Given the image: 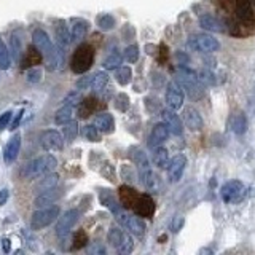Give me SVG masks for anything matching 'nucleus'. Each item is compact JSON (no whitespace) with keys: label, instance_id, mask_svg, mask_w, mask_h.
Listing matches in <instances>:
<instances>
[{"label":"nucleus","instance_id":"1a4fd4ad","mask_svg":"<svg viewBox=\"0 0 255 255\" xmlns=\"http://www.w3.org/2000/svg\"><path fill=\"white\" fill-rule=\"evenodd\" d=\"M188 45L196 51H203V53H214L220 48V43L217 38H214L212 35L207 34H199L190 37Z\"/></svg>","mask_w":255,"mask_h":255},{"label":"nucleus","instance_id":"4468645a","mask_svg":"<svg viewBox=\"0 0 255 255\" xmlns=\"http://www.w3.org/2000/svg\"><path fill=\"white\" fill-rule=\"evenodd\" d=\"M166 104L172 110H179L183 106V88L177 82H171L166 90Z\"/></svg>","mask_w":255,"mask_h":255},{"label":"nucleus","instance_id":"f704fd0d","mask_svg":"<svg viewBox=\"0 0 255 255\" xmlns=\"http://www.w3.org/2000/svg\"><path fill=\"white\" fill-rule=\"evenodd\" d=\"M122 61H123L122 53H120V51H112V53L107 56V58L104 59L102 66H104V69H106V70H115V69L120 67V64H122Z\"/></svg>","mask_w":255,"mask_h":255},{"label":"nucleus","instance_id":"2f4dec72","mask_svg":"<svg viewBox=\"0 0 255 255\" xmlns=\"http://www.w3.org/2000/svg\"><path fill=\"white\" fill-rule=\"evenodd\" d=\"M72 115H74V107L64 104V106L58 112H56L54 123L56 125H66L67 122H70V120H72Z\"/></svg>","mask_w":255,"mask_h":255},{"label":"nucleus","instance_id":"6ab92c4d","mask_svg":"<svg viewBox=\"0 0 255 255\" xmlns=\"http://www.w3.org/2000/svg\"><path fill=\"white\" fill-rule=\"evenodd\" d=\"M167 135H169V129H167V126L164 123L155 125L148 135V147L150 148L159 147L161 143H164L167 140Z\"/></svg>","mask_w":255,"mask_h":255},{"label":"nucleus","instance_id":"412c9836","mask_svg":"<svg viewBox=\"0 0 255 255\" xmlns=\"http://www.w3.org/2000/svg\"><path fill=\"white\" fill-rule=\"evenodd\" d=\"M61 198V191L58 188H51V190H46V191H42V193H38V196L35 198V207L37 209H42V207H50L53 206L58 199Z\"/></svg>","mask_w":255,"mask_h":255},{"label":"nucleus","instance_id":"ddd939ff","mask_svg":"<svg viewBox=\"0 0 255 255\" xmlns=\"http://www.w3.org/2000/svg\"><path fill=\"white\" fill-rule=\"evenodd\" d=\"M132 211L135 212V215H139V217H145V219H150L153 217L155 214V201L153 198L150 195L143 193V195H139L137 201H135Z\"/></svg>","mask_w":255,"mask_h":255},{"label":"nucleus","instance_id":"aec40b11","mask_svg":"<svg viewBox=\"0 0 255 255\" xmlns=\"http://www.w3.org/2000/svg\"><path fill=\"white\" fill-rule=\"evenodd\" d=\"M19 150H21V134L16 132L13 137L6 142V145L3 148V159L5 163H13L16 158L19 155Z\"/></svg>","mask_w":255,"mask_h":255},{"label":"nucleus","instance_id":"de8ad7c7","mask_svg":"<svg viewBox=\"0 0 255 255\" xmlns=\"http://www.w3.org/2000/svg\"><path fill=\"white\" fill-rule=\"evenodd\" d=\"M40 80H42V70L40 69H29V72H27V82H30V83H38Z\"/></svg>","mask_w":255,"mask_h":255},{"label":"nucleus","instance_id":"f03ea898","mask_svg":"<svg viewBox=\"0 0 255 255\" xmlns=\"http://www.w3.org/2000/svg\"><path fill=\"white\" fill-rule=\"evenodd\" d=\"M56 166H58V159H56L53 155H42L35 159H32V161H29L22 167L21 177L26 180L42 179L43 175L53 172L56 169Z\"/></svg>","mask_w":255,"mask_h":255},{"label":"nucleus","instance_id":"13d9d810","mask_svg":"<svg viewBox=\"0 0 255 255\" xmlns=\"http://www.w3.org/2000/svg\"><path fill=\"white\" fill-rule=\"evenodd\" d=\"M2 249L5 252H10V239H3V241H2Z\"/></svg>","mask_w":255,"mask_h":255},{"label":"nucleus","instance_id":"bb28decb","mask_svg":"<svg viewBox=\"0 0 255 255\" xmlns=\"http://www.w3.org/2000/svg\"><path fill=\"white\" fill-rule=\"evenodd\" d=\"M99 199H101V204H102V206H106L107 209H109L112 214H114V215H115L120 209H123L122 203H118V201H117V198H115L114 195H112L109 190L101 191Z\"/></svg>","mask_w":255,"mask_h":255},{"label":"nucleus","instance_id":"9b49d317","mask_svg":"<svg viewBox=\"0 0 255 255\" xmlns=\"http://www.w3.org/2000/svg\"><path fill=\"white\" fill-rule=\"evenodd\" d=\"M40 143L46 151H51V153H58L64 147V137L54 129H48L43 131L40 135Z\"/></svg>","mask_w":255,"mask_h":255},{"label":"nucleus","instance_id":"dca6fc26","mask_svg":"<svg viewBox=\"0 0 255 255\" xmlns=\"http://www.w3.org/2000/svg\"><path fill=\"white\" fill-rule=\"evenodd\" d=\"M161 117H163V122L164 125L167 126V129H169V132L175 134V135H180L183 132V125L180 122L179 115L175 114V110L172 109H166L161 112Z\"/></svg>","mask_w":255,"mask_h":255},{"label":"nucleus","instance_id":"c85d7f7f","mask_svg":"<svg viewBox=\"0 0 255 255\" xmlns=\"http://www.w3.org/2000/svg\"><path fill=\"white\" fill-rule=\"evenodd\" d=\"M42 61H43L42 54H40V51L34 45H32L27 48V51H26V58H24V61H22V67H35V66H38V64H42Z\"/></svg>","mask_w":255,"mask_h":255},{"label":"nucleus","instance_id":"603ef678","mask_svg":"<svg viewBox=\"0 0 255 255\" xmlns=\"http://www.w3.org/2000/svg\"><path fill=\"white\" fill-rule=\"evenodd\" d=\"M122 175H123V179H125V180H134V172L129 171V166H123Z\"/></svg>","mask_w":255,"mask_h":255},{"label":"nucleus","instance_id":"9d476101","mask_svg":"<svg viewBox=\"0 0 255 255\" xmlns=\"http://www.w3.org/2000/svg\"><path fill=\"white\" fill-rule=\"evenodd\" d=\"M80 219V212L77 209H69L64 212L61 217H58V223H56V235L59 238H64L70 233V230L77 225Z\"/></svg>","mask_w":255,"mask_h":255},{"label":"nucleus","instance_id":"a18cd8bd","mask_svg":"<svg viewBox=\"0 0 255 255\" xmlns=\"http://www.w3.org/2000/svg\"><path fill=\"white\" fill-rule=\"evenodd\" d=\"M88 243V236L85 231H78V233L75 235L74 238V244H72V249L77 251V249H82V247H85Z\"/></svg>","mask_w":255,"mask_h":255},{"label":"nucleus","instance_id":"6e6d98bb","mask_svg":"<svg viewBox=\"0 0 255 255\" xmlns=\"http://www.w3.org/2000/svg\"><path fill=\"white\" fill-rule=\"evenodd\" d=\"M22 117H24V110H19V112H18V115H16V118L13 120V123H11V129H16V128L19 126Z\"/></svg>","mask_w":255,"mask_h":255},{"label":"nucleus","instance_id":"39448f33","mask_svg":"<svg viewBox=\"0 0 255 255\" xmlns=\"http://www.w3.org/2000/svg\"><path fill=\"white\" fill-rule=\"evenodd\" d=\"M59 206H50V207H42V209H37L34 214H32L30 219V230L34 231H40L46 227H50L51 223L59 217Z\"/></svg>","mask_w":255,"mask_h":255},{"label":"nucleus","instance_id":"37998d69","mask_svg":"<svg viewBox=\"0 0 255 255\" xmlns=\"http://www.w3.org/2000/svg\"><path fill=\"white\" fill-rule=\"evenodd\" d=\"M82 101H83V98H82V94H80V91H72L64 98V104H67V106H72V107L80 106Z\"/></svg>","mask_w":255,"mask_h":255},{"label":"nucleus","instance_id":"a211bd4d","mask_svg":"<svg viewBox=\"0 0 255 255\" xmlns=\"http://www.w3.org/2000/svg\"><path fill=\"white\" fill-rule=\"evenodd\" d=\"M187 166V158L183 155L175 156L172 161L167 164V177H169L171 182H179L183 171H185Z\"/></svg>","mask_w":255,"mask_h":255},{"label":"nucleus","instance_id":"49530a36","mask_svg":"<svg viewBox=\"0 0 255 255\" xmlns=\"http://www.w3.org/2000/svg\"><path fill=\"white\" fill-rule=\"evenodd\" d=\"M101 174L106 177L107 180L110 182H115L117 180V174H115V169H114V166H112L110 163H106L102 166V169H101Z\"/></svg>","mask_w":255,"mask_h":255},{"label":"nucleus","instance_id":"2eb2a0df","mask_svg":"<svg viewBox=\"0 0 255 255\" xmlns=\"http://www.w3.org/2000/svg\"><path fill=\"white\" fill-rule=\"evenodd\" d=\"M54 38H56V43H58V46L61 48V50H67L69 45L72 43V34L67 29L66 21H56Z\"/></svg>","mask_w":255,"mask_h":255},{"label":"nucleus","instance_id":"bf43d9fd","mask_svg":"<svg viewBox=\"0 0 255 255\" xmlns=\"http://www.w3.org/2000/svg\"><path fill=\"white\" fill-rule=\"evenodd\" d=\"M252 2H254V3H255V0H252Z\"/></svg>","mask_w":255,"mask_h":255},{"label":"nucleus","instance_id":"4c0bfd02","mask_svg":"<svg viewBox=\"0 0 255 255\" xmlns=\"http://www.w3.org/2000/svg\"><path fill=\"white\" fill-rule=\"evenodd\" d=\"M11 66V58H10V51H8L6 45L3 43V40L0 38V69L8 70Z\"/></svg>","mask_w":255,"mask_h":255},{"label":"nucleus","instance_id":"f8f14e48","mask_svg":"<svg viewBox=\"0 0 255 255\" xmlns=\"http://www.w3.org/2000/svg\"><path fill=\"white\" fill-rule=\"evenodd\" d=\"M236 18L241 21L244 27L255 29V13L251 0H236Z\"/></svg>","mask_w":255,"mask_h":255},{"label":"nucleus","instance_id":"0eeeda50","mask_svg":"<svg viewBox=\"0 0 255 255\" xmlns=\"http://www.w3.org/2000/svg\"><path fill=\"white\" fill-rule=\"evenodd\" d=\"M115 219H117V222L120 223L122 227H125L129 233H132V235H135V236H143L145 235V223H143L142 220H140V217L137 215H129V214H126L125 212V207L123 209H120L117 214H115Z\"/></svg>","mask_w":255,"mask_h":255},{"label":"nucleus","instance_id":"c03bdc74","mask_svg":"<svg viewBox=\"0 0 255 255\" xmlns=\"http://www.w3.org/2000/svg\"><path fill=\"white\" fill-rule=\"evenodd\" d=\"M115 107L120 112H126L128 109H129V98H128L125 93H120L115 99Z\"/></svg>","mask_w":255,"mask_h":255},{"label":"nucleus","instance_id":"f257e3e1","mask_svg":"<svg viewBox=\"0 0 255 255\" xmlns=\"http://www.w3.org/2000/svg\"><path fill=\"white\" fill-rule=\"evenodd\" d=\"M32 43L40 51L45 61V67L48 72L59 70L64 66V50L58 46L56 48L51 42V38L42 29H35L32 32Z\"/></svg>","mask_w":255,"mask_h":255},{"label":"nucleus","instance_id":"f3484780","mask_svg":"<svg viewBox=\"0 0 255 255\" xmlns=\"http://www.w3.org/2000/svg\"><path fill=\"white\" fill-rule=\"evenodd\" d=\"M139 177H140V183L147 191H151V193H159V179H158V175L151 171V167L140 169Z\"/></svg>","mask_w":255,"mask_h":255},{"label":"nucleus","instance_id":"b1692460","mask_svg":"<svg viewBox=\"0 0 255 255\" xmlns=\"http://www.w3.org/2000/svg\"><path fill=\"white\" fill-rule=\"evenodd\" d=\"M199 24L201 27L206 30H211V32H225V24H223L217 16L214 14H203L199 16Z\"/></svg>","mask_w":255,"mask_h":255},{"label":"nucleus","instance_id":"8fccbe9b","mask_svg":"<svg viewBox=\"0 0 255 255\" xmlns=\"http://www.w3.org/2000/svg\"><path fill=\"white\" fill-rule=\"evenodd\" d=\"M91 82H93V77H83L82 80H78V82H77V88L80 91L86 90L88 86H91Z\"/></svg>","mask_w":255,"mask_h":255},{"label":"nucleus","instance_id":"423d86ee","mask_svg":"<svg viewBox=\"0 0 255 255\" xmlns=\"http://www.w3.org/2000/svg\"><path fill=\"white\" fill-rule=\"evenodd\" d=\"M107 241L118 254H131L134 251V239L131 238V235L117 227L109 230Z\"/></svg>","mask_w":255,"mask_h":255},{"label":"nucleus","instance_id":"a878e982","mask_svg":"<svg viewBox=\"0 0 255 255\" xmlns=\"http://www.w3.org/2000/svg\"><path fill=\"white\" fill-rule=\"evenodd\" d=\"M99 101L94 98V96H90V98H85L78 106V115L82 118H88L93 115L94 110H98L99 107Z\"/></svg>","mask_w":255,"mask_h":255},{"label":"nucleus","instance_id":"c756f323","mask_svg":"<svg viewBox=\"0 0 255 255\" xmlns=\"http://www.w3.org/2000/svg\"><path fill=\"white\" fill-rule=\"evenodd\" d=\"M151 159H153V164L156 167H159V169L167 167V164H169V155H167V150L163 148L161 145L153 148V155H151Z\"/></svg>","mask_w":255,"mask_h":255},{"label":"nucleus","instance_id":"20e7f679","mask_svg":"<svg viewBox=\"0 0 255 255\" xmlns=\"http://www.w3.org/2000/svg\"><path fill=\"white\" fill-rule=\"evenodd\" d=\"M183 90L188 93L191 99H199L203 96V88L199 85V77L188 69L180 67L177 70V80H175Z\"/></svg>","mask_w":255,"mask_h":255},{"label":"nucleus","instance_id":"3c124183","mask_svg":"<svg viewBox=\"0 0 255 255\" xmlns=\"http://www.w3.org/2000/svg\"><path fill=\"white\" fill-rule=\"evenodd\" d=\"M183 227V219L180 217V215H177V217H174V220H172V223H171V228H172V231H177L180 230Z\"/></svg>","mask_w":255,"mask_h":255},{"label":"nucleus","instance_id":"58836bf2","mask_svg":"<svg viewBox=\"0 0 255 255\" xmlns=\"http://www.w3.org/2000/svg\"><path fill=\"white\" fill-rule=\"evenodd\" d=\"M98 26L101 30H112L115 27V18L109 13H104L98 18Z\"/></svg>","mask_w":255,"mask_h":255},{"label":"nucleus","instance_id":"4d7b16f0","mask_svg":"<svg viewBox=\"0 0 255 255\" xmlns=\"http://www.w3.org/2000/svg\"><path fill=\"white\" fill-rule=\"evenodd\" d=\"M90 254H96V252H99V254H106V249H104L102 246H94V247H91L90 251H88Z\"/></svg>","mask_w":255,"mask_h":255},{"label":"nucleus","instance_id":"7ed1b4c3","mask_svg":"<svg viewBox=\"0 0 255 255\" xmlns=\"http://www.w3.org/2000/svg\"><path fill=\"white\" fill-rule=\"evenodd\" d=\"M94 62V48L88 43H82L74 51V56L70 59V69L75 74H85L91 69Z\"/></svg>","mask_w":255,"mask_h":255},{"label":"nucleus","instance_id":"6e6552de","mask_svg":"<svg viewBox=\"0 0 255 255\" xmlns=\"http://www.w3.org/2000/svg\"><path fill=\"white\" fill-rule=\"evenodd\" d=\"M246 191L241 180H230L222 187V199L228 204H238L246 198Z\"/></svg>","mask_w":255,"mask_h":255},{"label":"nucleus","instance_id":"ea45409f","mask_svg":"<svg viewBox=\"0 0 255 255\" xmlns=\"http://www.w3.org/2000/svg\"><path fill=\"white\" fill-rule=\"evenodd\" d=\"M115 78H117V82L120 85H128L131 82V78H132V72L129 67H118L117 69V74H115Z\"/></svg>","mask_w":255,"mask_h":255},{"label":"nucleus","instance_id":"7c9ffc66","mask_svg":"<svg viewBox=\"0 0 255 255\" xmlns=\"http://www.w3.org/2000/svg\"><path fill=\"white\" fill-rule=\"evenodd\" d=\"M58 182H59V175L58 174H51V172L46 174L42 177V182L37 185V191H38V193H42V191L56 188V187H58Z\"/></svg>","mask_w":255,"mask_h":255},{"label":"nucleus","instance_id":"393cba45","mask_svg":"<svg viewBox=\"0 0 255 255\" xmlns=\"http://www.w3.org/2000/svg\"><path fill=\"white\" fill-rule=\"evenodd\" d=\"M94 126L104 134H110L115 131V120L110 114H99L94 118Z\"/></svg>","mask_w":255,"mask_h":255},{"label":"nucleus","instance_id":"09e8293b","mask_svg":"<svg viewBox=\"0 0 255 255\" xmlns=\"http://www.w3.org/2000/svg\"><path fill=\"white\" fill-rule=\"evenodd\" d=\"M11 110H6L3 112L2 115H0V132H2L3 129H6L8 125H10V120H11Z\"/></svg>","mask_w":255,"mask_h":255},{"label":"nucleus","instance_id":"5fc2aeb1","mask_svg":"<svg viewBox=\"0 0 255 255\" xmlns=\"http://www.w3.org/2000/svg\"><path fill=\"white\" fill-rule=\"evenodd\" d=\"M16 37L11 38V45H13V56H14V59H18L19 58V40H14Z\"/></svg>","mask_w":255,"mask_h":255},{"label":"nucleus","instance_id":"a19ab883","mask_svg":"<svg viewBox=\"0 0 255 255\" xmlns=\"http://www.w3.org/2000/svg\"><path fill=\"white\" fill-rule=\"evenodd\" d=\"M83 134H85V137H86L88 140H90V142H99V140H101V131H99L94 125L86 126V128H85V131H83Z\"/></svg>","mask_w":255,"mask_h":255},{"label":"nucleus","instance_id":"5701e85b","mask_svg":"<svg viewBox=\"0 0 255 255\" xmlns=\"http://www.w3.org/2000/svg\"><path fill=\"white\" fill-rule=\"evenodd\" d=\"M118 196H120V203H122L125 209H132L139 198V193L129 185H122L118 190Z\"/></svg>","mask_w":255,"mask_h":255},{"label":"nucleus","instance_id":"e433bc0d","mask_svg":"<svg viewBox=\"0 0 255 255\" xmlns=\"http://www.w3.org/2000/svg\"><path fill=\"white\" fill-rule=\"evenodd\" d=\"M131 156L134 159L135 166H137V169H147V167H150V163H148V158L147 155L143 153V151L140 148H131Z\"/></svg>","mask_w":255,"mask_h":255},{"label":"nucleus","instance_id":"cd10ccee","mask_svg":"<svg viewBox=\"0 0 255 255\" xmlns=\"http://www.w3.org/2000/svg\"><path fill=\"white\" fill-rule=\"evenodd\" d=\"M88 27H90V24H88V21H85V19L72 21V29H70L72 42H80V40H83L88 32Z\"/></svg>","mask_w":255,"mask_h":255},{"label":"nucleus","instance_id":"72a5a7b5","mask_svg":"<svg viewBox=\"0 0 255 255\" xmlns=\"http://www.w3.org/2000/svg\"><path fill=\"white\" fill-rule=\"evenodd\" d=\"M109 83V75H107V72L106 70H101L98 72L94 77H93V82H91V88H93V91L94 93H102L104 91V88L107 86Z\"/></svg>","mask_w":255,"mask_h":255},{"label":"nucleus","instance_id":"79ce46f5","mask_svg":"<svg viewBox=\"0 0 255 255\" xmlns=\"http://www.w3.org/2000/svg\"><path fill=\"white\" fill-rule=\"evenodd\" d=\"M125 59L128 61V62H131V64H134L135 61L139 59V48H137V45H129L125 50Z\"/></svg>","mask_w":255,"mask_h":255},{"label":"nucleus","instance_id":"473e14b6","mask_svg":"<svg viewBox=\"0 0 255 255\" xmlns=\"http://www.w3.org/2000/svg\"><path fill=\"white\" fill-rule=\"evenodd\" d=\"M230 128L236 134H244L247 131V118L243 114H236L230 120Z\"/></svg>","mask_w":255,"mask_h":255},{"label":"nucleus","instance_id":"4be33fe9","mask_svg":"<svg viewBox=\"0 0 255 255\" xmlns=\"http://www.w3.org/2000/svg\"><path fill=\"white\" fill-rule=\"evenodd\" d=\"M183 122H185L190 131H201V128H203L201 114L193 107H187L183 110Z\"/></svg>","mask_w":255,"mask_h":255},{"label":"nucleus","instance_id":"c9c22d12","mask_svg":"<svg viewBox=\"0 0 255 255\" xmlns=\"http://www.w3.org/2000/svg\"><path fill=\"white\" fill-rule=\"evenodd\" d=\"M78 134V123L77 122H67L66 125H64V129H62V137H64V142H74L75 137Z\"/></svg>","mask_w":255,"mask_h":255},{"label":"nucleus","instance_id":"864d4df0","mask_svg":"<svg viewBox=\"0 0 255 255\" xmlns=\"http://www.w3.org/2000/svg\"><path fill=\"white\" fill-rule=\"evenodd\" d=\"M8 198H10V191H8L6 188H2V190H0V206L6 204Z\"/></svg>","mask_w":255,"mask_h":255}]
</instances>
